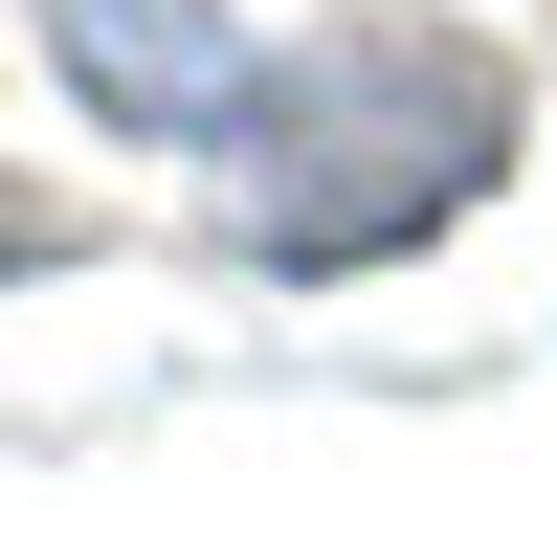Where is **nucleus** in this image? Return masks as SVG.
Returning <instances> with one entry per match:
<instances>
[{
    "label": "nucleus",
    "mask_w": 557,
    "mask_h": 535,
    "mask_svg": "<svg viewBox=\"0 0 557 535\" xmlns=\"http://www.w3.org/2000/svg\"><path fill=\"white\" fill-rule=\"evenodd\" d=\"M491 178H513V45L424 23V0L268 45L246 112H223V223H246L268 268H380V246H424L446 201H491Z\"/></svg>",
    "instance_id": "nucleus-1"
}]
</instances>
